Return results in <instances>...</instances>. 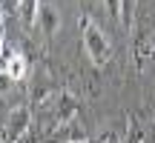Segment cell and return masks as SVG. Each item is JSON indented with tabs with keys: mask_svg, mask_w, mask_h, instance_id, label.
<instances>
[{
	"mask_svg": "<svg viewBox=\"0 0 155 143\" xmlns=\"http://www.w3.org/2000/svg\"><path fill=\"white\" fill-rule=\"evenodd\" d=\"M83 46H86L89 57H92V63H106L112 55L109 49V40H106V34L101 32V26H95L89 17H83Z\"/></svg>",
	"mask_w": 155,
	"mask_h": 143,
	"instance_id": "obj_1",
	"label": "cell"
},
{
	"mask_svg": "<svg viewBox=\"0 0 155 143\" xmlns=\"http://www.w3.org/2000/svg\"><path fill=\"white\" fill-rule=\"evenodd\" d=\"M29 109L26 106H17L15 112H12V117H9V126L3 129V140L6 143H15V140H20L23 135L29 132Z\"/></svg>",
	"mask_w": 155,
	"mask_h": 143,
	"instance_id": "obj_2",
	"label": "cell"
},
{
	"mask_svg": "<svg viewBox=\"0 0 155 143\" xmlns=\"http://www.w3.org/2000/svg\"><path fill=\"white\" fill-rule=\"evenodd\" d=\"M3 69H6V75L12 80H20L26 75V57L17 55L15 49H3Z\"/></svg>",
	"mask_w": 155,
	"mask_h": 143,
	"instance_id": "obj_3",
	"label": "cell"
},
{
	"mask_svg": "<svg viewBox=\"0 0 155 143\" xmlns=\"http://www.w3.org/2000/svg\"><path fill=\"white\" fill-rule=\"evenodd\" d=\"M38 14H40L38 23H40V29H43V34H52V32L58 29V11L52 9L49 3H43V6L38 9Z\"/></svg>",
	"mask_w": 155,
	"mask_h": 143,
	"instance_id": "obj_4",
	"label": "cell"
},
{
	"mask_svg": "<svg viewBox=\"0 0 155 143\" xmlns=\"http://www.w3.org/2000/svg\"><path fill=\"white\" fill-rule=\"evenodd\" d=\"M38 9H40L38 0H20V17H23V23H32Z\"/></svg>",
	"mask_w": 155,
	"mask_h": 143,
	"instance_id": "obj_5",
	"label": "cell"
},
{
	"mask_svg": "<svg viewBox=\"0 0 155 143\" xmlns=\"http://www.w3.org/2000/svg\"><path fill=\"white\" fill-rule=\"evenodd\" d=\"M98 143H118V135H115V132H104V135L98 138Z\"/></svg>",
	"mask_w": 155,
	"mask_h": 143,
	"instance_id": "obj_6",
	"label": "cell"
},
{
	"mask_svg": "<svg viewBox=\"0 0 155 143\" xmlns=\"http://www.w3.org/2000/svg\"><path fill=\"white\" fill-rule=\"evenodd\" d=\"M118 6H121V0H109V11L112 14H118Z\"/></svg>",
	"mask_w": 155,
	"mask_h": 143,
	"instance_id": "obj_7",
	"label": "cell"
}]
</instances>
